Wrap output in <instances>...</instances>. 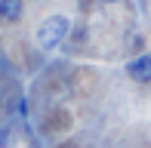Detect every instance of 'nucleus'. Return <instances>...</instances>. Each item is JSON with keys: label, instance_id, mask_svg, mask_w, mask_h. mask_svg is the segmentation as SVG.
<instances>
[{"label": "nucleus", "instance_id": "f257e3e1", "mask_svg": "<svg viewBox=\"0 0 151 148\" xmlns=\"http://www.w3.org/2000/svg\"><path fill=\"white\" fill-rule=\"evenodd\" d=\"M68 31H71V19L68 16H62V12H56V16H50V19H43L40 22V28H37V46L43 52H50V50H56V46H62V40L68 37Z\"/></svg>", "mask_w": 151, "mask_h": 148}, {"label": "nucleus", "instance_id": "f03ea898", "mask_svg": "<svg viewBox=\"0 0 151 148\" xmlns=\"http://www.w3.org/2000/svg\"><path fill=\"white\" fill-rule=\"evenodd\" d=\"M127 74L139 83H148L151 80V56H136L133 62L127 65Z\"/></svg>", "mask_w": 151, "mask_h": 148}, {"label": "nucleus", "instance_id": "7ed1b4c3", "mask_svg": "<svg viewBox=\"0 0 151 148\" xmlns=\"http://www.w3.org/2000/svg\"><path fill=\"white\" fill-rule=\"evenodd\" d=\"M25 12V0H0V19L3 22H19Z\"/></svg>", "mask_w": 151, "mask_h": 148}, {"label": "nucleus", "instance_id": "20e7f679", "mask_svg": "<svg viewBox=\"0 0 151 148\" xmlns=\"http://www.w3.org/2000/svg\"><path fill=\"white\" fill-rule=\"evenodd\" d=\"M19 114H22V117H28V99H19Z\"/></svg>", "mask_w": 151, "mask_h": 148}, {"label": "nucleus", "instance_id": "39448f33", "mask_svg": "<svg viewBox=\"0 0 151 148\" xmlns=\"http://www.w3.org/2000/svg\"><path fill=\"white\" fill-rule=\"evenodd\" d=\"M9 142V130H0V145H6Z\"/></svg>", "mask_w": 151, "mask_h": 148}, {"label": "nucleus", "instance_id": "423d86ee", "mask_svg": "<svg viewBox=\"0 0 151 148\" xmlns=\"http://www.w3.org/2000/svg\"><path fill=\"white\" fill-rule=\"evenodd\" d=\"M102 3H117V0H102Z\"/></svg>", "mask_w": 151, "mask_h": 148}]
</instances>
